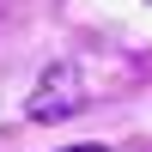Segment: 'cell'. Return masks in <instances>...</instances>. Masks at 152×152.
<instances>
[{
  "label": "cell",
  "mask_w": 152,
  "mask_h": 152,
  "mask_svg": "<svg viewBox=\"0 0 152 152\" xmlns=\"http://www.w3.org/2000/svg\"><path fill=\"white\" fill-rule=\"evenodd\" d=\"M79 73L67 67V61H55V67H43V79H37V91H31V116L37 122H67L73 110H79Z\"/></svg>",
  "instance_id": "cell-1"
},
{
  "label": "cell",
  "mask_w": 152,
  "mask_h": 152,
  "mask_svg": "<svg viewBox=\"0 0 152 152\" xmlns=\"http://www.w3.org/2000/svg\"><path fill=\"white\" fill-rule=\"evenodd\" d=\"M61 152H104V146H61Z\"/></svg>",
  "instance_id": "cell-2"
}]
</instances>
